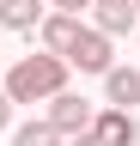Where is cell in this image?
Here are the masks:
<instances>
[{
  "label": "cell",
  "mask_w": 140,
  "mask_h": 146,
  "mask_svg": "<svg viewBox=\"0 0 140 146\" xmlns=\"http://www.w3.org/2000/svg\"><path fill=\"white\" fill-rule=\"evenodd\" d=\"M6 104H49L67 91V61L55 55H19V61L6 67Z\"/></svg>",
  "instance_id": "obj_1"
},
{
  "label": "cell",
  "mask_w": 140,
  "mask_h": 146,
  "mask_svg": "<svg viewBox=\"0 0 140 146\" xmlns=\"http://www.w3.org/2000/svg\"><path fill=\"white\" fill-rule=\"evenodd\" d=\"M92 116H98V110H92V98H79V91H61V98H49V128H55V134L61 140H79V134H92Z\"/></svg>",
  "instance_id": "obj_2"
},
{
  "label": "cell",
  "mask_w": 140,
  "mask_h": 146,
  "mask_svg": "<svg viewBox=\"0 0 140 146\" xmlns=\"http://www.w3.org/2000/svg\"><path fill=\"white\" fill-rule=\"evenodd\" d=\"M67 67H79V73H110V67H116V55H110V36H98L92 25H79L73 49H67Z\"/></svg>",
  "instance_id": "obj_3"
},
{
  "label": "cell",
  "mask_w": 140,
  "mask_h": 146,
  "mask_svg": "<svg viewBox=\"0 0 140 146\" xmlns=\"http://www.w3.org/2000/svg\"><path fill=\"white\" fill-rule=\"evenodd\" d=\"M92 31L98 36H128V31H140V12H134V0H98L92 6Z\"/></svg>",
  "instance_id": "obj_4"
},
{
  "label": "cell",
  "mask_w": 140,
  "mask_h": 146,
  "mask_svg": "<svg viewBox=\"0 0 140 146\" xmlns=\"http://www.w3.org/2000/svg\"><path fill=\"white\" fill-rule=\"evenodd\" d=\"M92 140L98 146H140V122L128 110H98L92 116Z\"/></svg>",
  "instance_id": "obj_5"
},
{
  "label": "cell",
  "mask_w": 140,
  "mask_h": 146,
  "mask_svg": "<svg viewBox=\"0 0 140 146\" xmlns=\"http://www.w3.org/2000/svg\"><path fill=\"white\" fill-rule=\"evenodd\" d=\"M43 18H49V0H0V25L19 31V36L43 31Z\"/></svg>",
  "instance_id": "obj_6"
},
{
  "label": "cell",
  "mask_w": 140,
  "mask_h": 146,
  "mask_svg": "<svg viewBox=\"0 0 140 146\" xmlns=\"http://www.w3.org/2000/svg\"><path fill=\"white\" fill-rule=\"evenodd\" d=\"M37 36H43V55H55V61H67V49H73V36H79V18H67V12H49Z\"/></svg>",
  "instance_id": "obj_7"
},
{
  "label": "cell",
  "mask_w": 140,
  "mask_h": 146,
  "mask_svg": "<svg viewBox=\"0 0 140 146\" xmlns=\"http://www.w3.org/2000/svg\"><path fill=\"white\" fill-rule=\"evenodd\" d=\"M104 98H110V110H128V116H134V104H140V73H134V67H110V73H104Z\"/></svg>",
  "instance_id": "obj_8"
},
{
  "label": "cell",
  "mask_w": 140,
  "mask_h": 146,
  "mask_svg": "<svg viewBox=\"0 0 140 146\" xmlns=\"http://www.w3.org/2000/svg\"><path fill=\"white\" fill-rule=\"evenodd\" d=\"M12 146H61V134H55L49 122H25L19 134H12Z\"/></svg>",
  "instance_id": "obj_9"
},
{
  "label": "cell",
  "mask_w": 140,
  "mask_h": 146,
  "mask_svg": "<svg viewBox=\"0 0 140 146\" xmlns=\"http://www.w3.org/2000/svg\"><path fill=\"white\" fill-rule=\"evenodd\" d=\"M49 6H55V12H67V18H79V12H92L98 0H49Z\"/></svg>",
  "instance_id": "obj_10"
},
{
  "label": "cell",
  "mask_w": 140,
  "mask_h": 146,
  "mask_svg": "<svg viewBox=\"0 0 140 146\" xmlns=\"http://www.w3.org/2000/svg\"><path fill=\"white\" fill-rule=\"evenodd\" d=\"M12 122V104H6V91H0V128H6Z\"/></svg>",
  "instance_id": "obj_11"
},
{
  "label": "cell",
  "mask_w": 140,
  "mask_h": 146,
  "mask_svg": "<svg viewBox=\"0 0 140 146\" xmlns=\"http://www.w3.org/2000/svg\"><path fill=\"white\" fill-rule=\"evenodd\" d=\"M61 146H98V140H92V134H79V140H61Z\"/></svg>",
  "instance_id": "obj_12"
},
{
  "label": "cell",
  "mask_w": 140,
  "mask_h": 146,
  "mask_svg": "<svg viewBox=\"0 0 140 146\" xmlns=\"http://www.w3.org/2000/svg\"><path fill=\"white\" fill-rule=\"evenodd\" d=\"M134 12H140V0H134Z\"/></svg>",
  "instance_id": "obj_13"
}]
</instances>
